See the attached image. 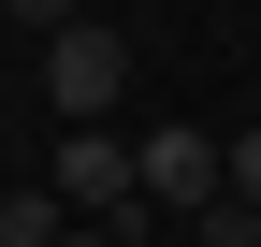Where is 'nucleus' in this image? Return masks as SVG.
<instances>
[{
  "label": "nucleus",
  "instance_id": "1",
  "mask_svg": "<svg viewBox=\"0 0 261 247\" xmlns=\"http://www.w3.org/2000/svg\"><path fill=\"white\" fill-rule=\"evenodd\" d=\"M44 102L73 116V131H102V116L130 102V29H102V15L58 29V44H44Z\"/></svg>",
  "mask_w": 261,
  "mask_h": 247
},
{
  "label": "nucleus",
  "instance_id": "2",
  "mask_svg": "<svg viewBox=\"0 0 261 247\" xmlns=\"http://www.w3.org/2000/svg\"><path fill=\"white\" fill-rule=\"evenodd\" d=\"M130 175H145V218H160V233L203 218V204H232V145H203V131H145Z\"/></svg>",
  "mask_w": 261,
  "mask_h": 247
},
{
  "label": "nucleus",
  "instance_id": "3",
  "mask_svg": "<svg viewBox=\"0 0 261 247\" xmlns=\"http://www.w3.org/2000/svg\"><path fill=\"white\" fill-rule=\"evenodd\" d=\"M58 233H73L58 189H0V247H58Z\"/></svg>",
  "mask_w": 261,
  "mask_h": 247
},
{
  "label": "nucleus",
  "instance_id": "4",
  "mask_svg": "<svg viewBox=\"0 0 261 247\" xmlns=\"http://www.w3.org/2000/svg\"><path fill=\"white\" fill-rule=\"evenodd\" d=\"M189 233H203V247H261V204H203Z\"/></svg>",
  "mask_w": 261,
  "mask_h": 247
},
{
  "label": "nucleus",
  "instance_id": "5",
  "mask_svg": "<svg viewBox=\"0 0 261 247\" xmlns=\"http://www.w3.org/2000/svg\"><path fill=\"white\" fill-rule=\"evenodd\" d=\"M0 15H15V29H44V44H58V29H87V0H0Z\"/></svg>",
  "mask_w": 261,
  "mask_h": 247
},
{
  "label": "nucleus",
  "instance_id": "6",
  "mask_svg": "<svg viewBox=\"0 0 261 247\" xmlns=\"http://www.w3.org/2000/svg\"><path fill=\"white\" fill-rule=\"evenodd\" d=\"M232 204H261V131H232Z\"/></svg>",
  "mask_w": 261,
  "mask_h": 247
},
{
  "label": "nucleus",
  "instance_id": "7",
  "mask_svg": "<svg viewBox=\"0 0 261 247\" xmlns=\"http://www.w3.org/2000/svg\"><path fill=\"white\" fill-rule=\"evenodd\" d=\"M58 247H116V233H87V218H73V233H58Z\"/></svg>",
  "mask_w": 261,
  "mask_h": 247
}]
</instances>
